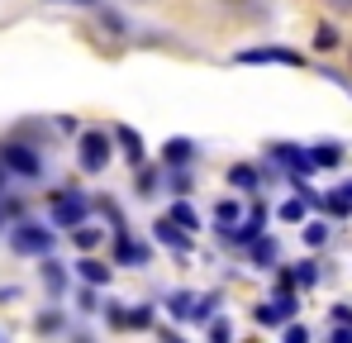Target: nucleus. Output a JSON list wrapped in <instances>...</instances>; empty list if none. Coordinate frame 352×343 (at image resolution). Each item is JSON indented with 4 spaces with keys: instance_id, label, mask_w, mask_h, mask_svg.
<instances>
[{
    "instance_id": "nucleus-1",
    "label": "nucleus",
    "mask_w": 352,
    "mask_h": 343,
    "mask_svg": "<svg viewBox=\"0 0 352 343\" xmlns=\"http://www.w3.org/2000/svg\"><path fill=\"white\" fill-rule=\"evenodd\" d=\"M110 134H100V129H86L81 138H76V163H81V172L86 176H100V172L110 167Z\"/></svg>"
},
{
    "instance_id": "nucleus-2",
    "label": "nucleus",
    "mask_w": 352,
    "mask_h": 343,
    "mask_svg": "<svg viewBox=\"0 0 352 343\" xmlns=\"http://www.w3.org/2000/svg\"><path fill=\"white\" fill-rule=\"evenodd\" d=\"M10 248L14 253H29V258H48L53 253V229L34 225V220H19L10 229Z\"/></svg>"
},
{
    "instance_id": "nucleus-3",
    "label": "nucleus",
    "mask_w": 352,
    "mask_h": 343,
    "mask_svg": "<svg viewBox=\"0 0 352 343\" xmlns=\"http://www.w3.org/2000/svg\"><path fill=\"white\" fill-rule=\"evenodd\" d=\"M48 215H53V225L76 229V225H86V215H91V200H86L81 191H58V196H53V205H48Z\"/></svg>"
},
{
    "instance_id": "nucleus-4",
    "label": "nucleus",
    "mask_w": 352,
    "mask_h": 343,
    "mask_svg": "<svg viewBox=\"0 0 352 343\" xmlns=\"http://www.w3.org/2000/svg\"><path fill=\"white\" fill-rule=\"evenodd\" d=\"M0 172H14V176H38L43 158L29 148V143H5L0 148Z\"/></svg>"
},
{
    "instance_id": "nucleus-5",
    "label": "nucleus",
    "mask_w": 352,
    "mask_h": 343,
    "mask_svg": "<svg viewBox=\"0 0 352 343\" xmlns=\"http://www.w3.org/2000/svg\"><path fill=\"white\" fill-rule=\"evenodd\" d=\"M295 310H300V305H295V295H276V300L257 305V310H252V320H257V324H272V329H276V324H291Z\"/></svg>"
},
{
    "instance_id": "nucleus-6",
    "label": "nucleus",
    "mask_w": 352,
    "mask_h": 343,
    "mask_svg": "<svg viewBox=\"0 0 352 343\" xmlns=\"http://www.w3.org/2000/svg\"><path fill=\"white\" fill-rule=\"evenodd\" d=\"M267 153H272V158H276L281 167H291L295 176H305V172H314V163H309V148H295V143H272Z\"/></svg>"
},
{
    "instance_id": "nucleus-7",
    "label": "nucleus",
    "mask_w": 352,
    "mask_h": 343,
    "mask_svg": "<svg viewBox=\"0 0 352 343\" xmlns=\"http://www.w3.org/2000/svg\"><path fill=\"white\" fill-rule=\"evenodd\" d=\"M262 225H267V205H252V210H248V220H238L224 238H229V243H252V238L262 233Z\"/></svg>"
},
{
    "instance_id": "nucleus-8",
    "label": "nucleus",
    "mask_w": 352,
    "mask_h": 343,
    "mask_svg": "<svg viewBox=\"0 0 352 343\" xmlns=\"http://www.w3.org/2000/svg\"><path fill=\"white\" fill-rule=\"evenodd\" d=\"M234 62H281V67H305V57L291 53V48H248V53H238Z\"/></svg>"
},
{
    "instance_id": "nucleus-9",
    "label": "nucleus",
    "mask_w": 352,
    "mask_h": 343,
    "mask_svg": "<svg viewBox=\"0 0 352 343\" xmlns=\"http://www.w3.org/2000/svg\"><path fill=\"white\" fill-rule=\"evenodd\" d=\"M110 143H119L124 148V163H133V167H143V138H138V129H129V124H119V134L110 138Z\"/></svg>"
},
{
    "instance_id": "nucleus-10",
    "label": "nucleus",
    "mask_w": 352,
    "mask_h": 343,
    "mask_svg": "<svg viewBox=\"0 0 352 343\" xmlns=\"http://www.w3.org/2000/svg\"><path fill=\"white\" fill-rule=\"evenodd\" d=\"M115 258L124 262V267H143V262H148V248H143V243H133V238H129V229H124V233H115Z\"/></svg>"
},
{
    "instance_id": "nucleus-11",
    "label": "nucleus",
    "mask_w": 352,
    "mask_h": 343,
    "mask_svg": "<svg viewBox=\"0 0 352 343\" xmlns=\"http://www.w3.org/2000/svg\"><path fill=\"white\" fill-rule=\"evenodd\" d=\"M162 163H167V167L195 163V143H190V138H167V143H162Z\"/></svg>"
},
{
    "instance_id": "nucleus-12",
    "label": "nucleus",
    "mask_w": 352,
    "mask_h": 343,
    "mask_svg": "<svg viewBox=\"0 0 352 343\" xmlns=\"http://www.w3.org/2000/svg\"><path fill=\"white\" fill-rule=\"evenodd\" d=\"M248 258H252L257 267H272V262L281 258V243H276V238H267V233H257V238L248 243Z\"/></svg>"
},
{
    "instance_id": "nucleus-13",
    "label": "nucleus",
    "mask_w": 352,
    "mask_h": 343,
    "mask_svg": "<svg viewBox=\"0 0 352 343\" xmlns=\"http://www.w3.org/2000/svg\"><path fill=\"white\" fill-rule=\"evenodd\" d=\"M153 233H157L172 253H190V233H186V229H176L172 220H157V225H153Z\"/></svg>"
},
{
    "instance_id": "nucleus-14",
    "label": "nucleus",
    "mask_w": 352,
    "mask_h": 343,
    "mask_svg": "<svg viewBox=\"0 0 352 343\" xmlns=\"http://www.w3.org/2000/svg\"><path fill=\"white\" fill-rule=\"evenodd\" d=\"M76 272H81V282H86V286H105V282H110V267H105L100 258H91V253L76 262Z\"/></svg>"
},
{
    "instance_id": "nucleus-15",
    "label": "nucleus",
    "mask_w": 352,
    "mask_h": 343,
    "mask_svg": "<svg viewBox=\"0 0 352 343\" xmlns=\"http://www.w3.org/2000/svg\"><path fill=\"white\" fill-rule=\"evenodd\" d=\"M167 220H172L176 229H186V233H195V229H200V215H195V205H190V200H176Z\"/></svg>"
},
{
    "instance_id": "nucleus-16",
    "label": "nucleus",
    "mask_w": 352,
    "mask_h": 343,
    "mask_svg": "<svg viewBox=\"0 0 352 343\" xmlns=\"http://www.w3.org/2000/svg\"><path fill=\"white\" fill-rule=\"evenodd\" d=\"M319 205H324V210H329L333 220H348V215H352V196L343 191V186H338V191H329V196H324Z\"/></svg>"
},
{
    "instance_id": "nucleus-17",
    "label": "nucleus",
    "mask_w": 352,
    "mask_h": 343,
    "mask_svg": "<svg viewBox=\"0 0 352 343\" xmlns=\"http://www.w3.org/2000/svg\"><path fill=\"white\" fill-rule=\"evenodd\" d=\"M167 315L172 320H195V295L190 291H176L172 300H167Z\"/></svg>"
},
{
    "instance_id": "nucleus-18",
    "label": "nucleus",
    "mask_w": 352,
    "mask_h": 343,
    "mask_svg": "<svg viewBox=\"0 0 352 343\" xmlns=\"http://www.w3.org/2000/svg\"><path fill=\"white\" fill-rule=\"evenodd\" d=\"M309 163L314 167H338L343 163V148L338 143H319V148H309Z\"/></svg>"
},
{
    "instance_id": "nucleus-19",
    "label": "nucleus",
    "mask_w": 352,
    "mask_h": 343,
    "mask_svg": "<svg viewBox=\"0 0 352 343\" xmlns=\"http://www.w3.org/2000/svg\"><path fill=\"white\" fill-rule=\"evenodd\" d=\"M229 186H238V191H257V167H252V163L229 167Z\"/></svg>"
},
{
    "instance_id": "nucleus-20",
    "label": "nucleus",
    "mask_w": 352,
    "mask_h": 343,
    "mask_svg": "<svg viewBox=\"0 0 352 343\" xmlns=\"http://www.w3.org/2000/svg\"><path fill=\"white\" fill-rule=\"evenodd\" d=\"M338 43H343V34H338L333 24H319V29H314V48H319V53H333Z\"/></svg>"
},
{
    "instance_id": "nucleus-21",
    "label": "nucleus",
    "mask_w": 352,
    "mask_h": 343,
    "mask_svg": "<svg viewBox=\"0 0 352 343\" xmlns=\"http://www.w3.org/2000/svg\"><path fill=\"white\" fill-rule=\"evenodd\" d=\"M43 286L58 295L62 286H67V272H62V262H53V258H43Z\"/></svg>"
},
{
    "instance_id": "nucleus-22",
    "label": "nucleus",
    "mask_w": 352,
    "mask_h": 343,
    "mask_svg": "<svg viewBox=\"0 0 352 343\" xmlns=\"http://www.w3.org/2000/svg\"><path fill=\"white\" fill-rule=\"evenodd\" d=\"M291 282H295V286H305V291H309V286L319 282V262H309V258H305V262H295Z\"/></svg>"
},
{
    "instance_id": "nucleus-23",
    "label": "nucleus",
    "mask_w": 352,
    "mask_h": 343,
    "mask_svg": "<svg viewBox=\"0 0 352 343\" xmlns=\"http://www.w3.org/2000/svg\"><path fill=\"white\" fill-rule=\"evenodd\" d=\"M72 243H76L81 253H91V248L100 243V229H91V225H76V229H72Z\"/></svg>"
},
{
    "instance_id": "nucleus-24",
    "label": "nucleus",
    "mask_w": 352,
    "mask_h": 343,
    "mask_svg": "<svg viewBox=\"0 0 352 343\" xmlns=\"http://www.w3.org/2000/svg\"><path fill=\"white\" fill-rule=\"evenodd\" d=\"M143 324H153V310H148V305L124 310V320H119V329H143Z\"/></svg>"
},
{
    "instance_id": "nucleus-25",
    "label": "nucleus",
    "mask_w": 352,
    "mask_h": 343,
    "mask_svg": "<svg viewBox=\"0 0 352 343\" xmlns=\"http://www.w3.org/2000/svg\"><path fill=\"white\" fill-rule=\"evenodd\" d=\"M214 220L229 229V225H238L243 220V210H238V200H219V210H214Z\"/></svg>"
},
{
    "instance_id": "nucleus-26",
    "label": "nucleus",
    "mask_w": 352,
    "mask_h": 343,
    "mask_svg": "<svg viewBox=\"0 0 352 343\" xmlns=\"http://www.w3.org/2000/svg\"><path fill=\"white\" fill-rule=\"evenodd\" d=\"M281 220H286V225H305V200H300V196L281 205Z\"/></svg>"
},
{
    "instance_id": "nucleus-27",
    "label": "nucleus",
    "mask_w": 352,
    "mask_h": 343,
    "mask_svg": "<svg viewBox=\"0 0 352 343\" xmlns=\"http://www.w3.org/2000/svg\"><path fill=\"white\" fill-rule=\"evenodd\" d=\"M324 238H329V225H319V220H305V243H309V248H319Z\"/></svg>"
},
{
    "instance_id": "nucleus-28",
    "label": "nucleus",
    "mask_w": 352,
    "mask_h": 343,
    "mask_svg": "<svg viewBox=\"0 0 352 343\" xmlns=\"http://www.w3.org/2000/svg\"><path fill=\"white\" fill-rule=\"evenodd\" d=\"M96 205H100V215H105V220H110V225H115L119 233H124V210H119L115 200H96Z\"/></svg>"
},
{
    "instance_id": "nucleus-29",
    "label": "nucleus",
    "mask_w": 352,
    "mask_h": 343,
    "mask_svg": "<svg viewBox=\"0 0 352 343\" xmlns=\"http://www.w3.org/2000/svg\"><path fill=\"white\" fill-rule=\"evenodd\" d=\"M162 181V172H153V167H138V191L143 196H153V186Z\"/></svg>"
},
{
    "instance_id": "nucleus-30",
    "label": "nucleus",
    "mask_w": 352,
    "mask_h": 343,
    "mask_svg": "<svg viewBox=\"0 0 352 343\" xmlns=\"http://www.w3.org/2000/svg\"><path fill=\"white\" fill-rule=\"evenodd\" d=\"M53 329H62V315L58 310H43L38 315V334H53Z\"/></svg>"
},
{
    "instance_id": "nucleus-31",
    "label": "nucleus",
    "mask_w": 352,
    "mask_h": 343,
    "mask_svg": "<svg viewBox=\"0 0 352 343\" xmlns=\"http://www.w3.org/2000/svg\"><path fill=\"white\" fill-rule=\"evenodd\" d=\"M229 339H234L229 320H214V324H210V343H229Z\"/></svg>"
},
{
    "instance_id": "nucleus-32",
    "label": "nucleus",
    "mask_w": 352,
    "mask_h": 343,
    "mask_svg": "<svg viewBox=\"0 0 352 343\" xmlns=\"http://www.w3.org/2000/svg\"><path fill=\"white\" fill-rule=\"evenodd\" d=\"M281 343H309V329H305V324H286Z\"/></svg>"
},
{
    "instance_id": "nucleus-33",
    "label": "nucleus",
    "mask_w": 352,
    "mask_h": 343,
    "mask_svg": "<svg viewBox=\"0 0 352 343\" xmlns=\"http://www.w3.org/2000/svg\"><path fill=\"white\" fill-rule=\"evenodd\" d=\"M76 300H81V310H100V300H96V291H91V286H86Z\"/></svg>"
},
{
    "instance_id": "nucleus-34",
    "label": "nucleus",
    "mask_w": 352,
    "mask_h": 343,
    "mask_svg": "<svg viewBox=\"0 0 352 343\" xmlns=\"http://www.w3.org/2000/svg\"><path fill=\"white\" fill-rule=\"evenodd\" d=\"M333 320H338L343 329H352V310H348V305H338V310H333Z\"/></svg>"
},
{
    "instance_id": "nucleus-35",
    "label": "nucleus",
    "mask_w": 352,
    "mask_h": 343,
    "mask_svg": "<svg viewBox=\"0 0 352 343\" xmlns=\"http://www.w3.org/2000/svg\"><path fill=\"white\" fill-rule=\"evenodd\" d=\"M329 343H352V329H343V324H338V329L329 334Z\"/></svg>"
},
{
    "instance_id": "nucleus-36",
    "label": "nucleus",
    "mask_w": 352,
    "mask_h": 343,
    "mask_svg": "<svg viewBox=\"0 0 352 343\" xmlns=\"http://www.w3.org/2000/svg\"><path fill=\"white\" fill-rule=\"evenodd\" d=\"M157 343H186V339H181V334H172V329H162V334H157Z\"/></svg>"
},
{
    "instance_id": "nucleus-37",
    "label": "nucleus",
    "mask_w": 352,
    "mask_h": 343,
    "mask_svg": "<svg viewBox=\"0 0 352 343\" xmlns=\"http://www.w3.org/2000/svg\"><path fill=\"white\" fill-rule=\"evenodd\" d=\"M329 5H333V10H352V0H329Z\"/></svg>"
},
{
    "instance_id": "nucleus-38",
    "label": "nucleus",
    "mask_w": 352,
    "mask_h": 343,
    "mask_svg": "<svg viewBox=\"0 0 352 343\" xmlns=\"http://www.w3.org/2000/svg\"><path fill=\"white\" fill-rule=\"evenodd\" d=\"M76 5H100V0H76Z\"/></svg>"
},
{
    "instance_id": "nucleus-39",
    "label": "nucleus",
    "mask_w": 352,
    "mask_h": 343,
    "mask_svg": "<svg viewBox=\"0 0 352 343\" xmlns=\"http://www.w3.org/2000/svg\"><path fill=\"white\" fill-rule=\"evenodd\" d=\"M343 191H348V196H352V181H348V186H343Z\"/></svg>"
}]
</instances>
